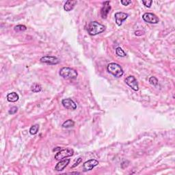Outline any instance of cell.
<instances>
[{"label": "cell", "mask_w": 175, "mask_h": 175, "mask_svg": "<svg viewBox=\"0 0 175 175\" xmlns=\"http://www.w3.org/2000/svg\"><path fill=\"white\" fill-rule=\"evenodd\" d=\"M41 62L49 64H57L60 62V60L58 58L55 56H51V55H46L41 58Z\"/></svg>", "instance_id": "obj_8"}, {"label": "cell", "mask_w": 175, "mask_h": 175, "mask_svg": "<svg viewBox=\"0 0 175 175\" xmlns=\"http://www.w3.org/2000/svg\"><path fill=\"white\" fill-rule=\"evenodd\" d=\"M125 82L128 86L131 88L134 91H138L139 86L138 83H137V79L134 76H129L125 79Z\"/></svg>", "instance_id": "obj_6"}, {"label": "cell", "mask_w": 175, "mask_h": 175, "mask_svg": "<svg viewBox=\"0 0 175 175\" xmlns=\"http://www.w3.org/2000/svg\"><path fill=\"white\" fill-rule=\"evenodd\" d=\"M116 54L120 57H126V55H127L126 53L124 52L123 51V49L121 48V47H118V48H116Z\"/></svg>", "instance_id": "obj_18"}, {"label": "cell", "mask_w": 175, "mask_h": 175, "mask_svg": "<svg viewBox=\"0 0 175 175\" xmlns=\"http://www.w3.org/2000/svg\"><path fill=\"white\" fill-rule=\"evenodd\" d=\"M81 161H82V159H81V157L78 158V160H77L76 162H75V163H74V165H73V166H72V168H75V167H76L77 166H78L79 164L81 162Z\"/></svg>", "instance_id": "obj_24"}, {"label": "cell", "mask_w": 175, "mask_h": 175, "mask_svg": "<svg viewBox=\"0 0 175 175\" xmlns=\"http://www.w3.org/2000/svg\"><path fill=\"white\" fill-rule=\"evenodd\" d=\"M31 90L33 92H39L41 91L42 87L41 85H39L38 84H34L31 87Z\"/></svg>", "instance_id": "obj_16"}, {"label": "cell", "mask_w": 175, "mask_h": 175, "mask_svg": "<svg viewBox=\"0 0 175 175\" xmlns=\"http://www.w3.org/2000/svg\"><path fill=\"white\" fill-rule=\"evenodd\" d=\"M78 72L70 67H63L60 71V75L65 79H75L78 78Z\"/></svg>", "instance_id": "obj_3"}, {"label": "cell", "mask_w": 175, "mask_h": 175, "mask_svg": "<svg viewBox=\"0 0 175 175\" xmlns=\"http://www.w3.org/2000/svg\"><path fill=\"white\" fill-rule=\"evenodd\" d=\"M69 162H70L69 159H66V160H61L56 164V166L55 167V170L58 172L62 171L63 170L68 166V164L69 163Z\"/></svg>", "instance_id": "obj_12"}, {"label": "cell", "mask_w": 175, "mask_h": 175, "mask_svg": "<svg viewBox=\"0 0 175 175\" xmlns=\"http://www.w3.org/2000/svg\"><path fill=\"white\" fill-rule=\"evenodd\" d=\"M74 125H75V123H74V121L69 119V120L66 121L64 123L62 124V127L63 128L67 129V128H71V127H74Z\"/></svg>", "instance_id": "obj_15"}, {"label": "cell", "mask_w": 175, "mask_h": 175, "mask_svg": "<svg viewBox=\"0 0 175 175\" xmlns=\"http://www.w3.org/2000/svg\"><path fill=\"white\" fill-rule=\"evenodd\" d=\"M39 130V125L38 124H34V125L31 126L30 129V133L31 135H36L38 133Z\"/></svg>", "instance_id": "obj_17"}, {"label": "cell", "mask_w": 175, "mask_h": 175, "mask_svg": "<svg viewBox=\"0 0 175 175\" xmlns=\"http://www.w3.org/2000/svg\"><path fill=\"white\" fill-rule=\"evenodd\" d=\"M98 164H99V161L96 160H90L86 161L83 165L84 172L91 170L94 167H96Z\"/></svg>", "instance_id": "obj_7"}, {"label": "cell", "mask_w": 175, "mask_h": 175, "mask_svg": "<svg viewBox=\"0 0 175 175\" xmlns=\"http://www.w3.org/2000/svg\"><path fill=\"white\" fill-rule=\"evenodd\" d=\"M142 18L145 22L148 23H150V24H157L160 22V19L159 18L153 13L150 12H146L142 16Z\"/></svg>", "instance_id": "obj_5"}, {"label": "cell", "mask_w": 175, "mask_h": 175, "mask_svg": "<svg viewBox=\"0 0 175 175\" xmlns=\"http://www.w3.org/2000/svg\"><path fill=\"white\" fill-rule=\"evenodd\" d=\"M77 4H78V2L75 1V0H68L64 6V9L67 12L71 11L75 8Z\"/></svg>", "instance_id": "obj_13"}, {"label": "cell", "mask_w": 175, "mask_h": 175, "mask_svg": "<svg viewBox=\"0 0 175 175\" xmlns=\"http://www.w3.org/2000/svg\"><path fill=\"white\" fill-rule=\"evenodd\" d=\"M149 82L151 85H153V86H157L158 84V80L155 77H151L149 79Z\"/></svg>", "instance_id": "obj_20"}, {"label": "cell", "mask_w": 175, "mask_h": 175, "mask_svg": "<svg viewBox=\"0 0 175 175\" xmlns=\"http://www.w3.org/2000/svg\"><path fill=\"white\" fill-rule=\"evenodd\" d=\"M128 17H129L128 14H126V13H124V12H116L114 15L116 23L118 26H121L123 21H125Z\"/></svg>", "instance_id": "obj_9"}, {"label": "cell", "mask_w": 175, "mask_h": 175, "mask_svg": "<svg viewBox=\"0 0 175 175\" xmlns=\"http://www.w3.org/2000/svg\"><path fill=\"white\" fill-rule=\"evenodd\" d=\"M110 2L109 1L105 2L103 3V6L102 7L101 10V15L103 18H106L107 17V15L110 12L111 10V6L110 5Z\"/></svg>", "instance_id": "obj_11"}, {"label": "cell", "mask_w": 175, "mask_h": 175, "mask_svg": "<svg viewBox=\"0 0 175 175\" xmlns=\"http://www.w3.org/2000/svg\"><path fill=\"white\" fill-rule=\"evenodd\" d=\"M62 104L65 108L68 110H75L77 108V104L73 101L68 98V99H64L62 101Z\"/></svg>", "instance_id": "obj_10"}, {"label": "cell", "mask_w": 175, "mask_h": 175, "mask_svg": "<svg viewBox=\"0 0 175 175\" xmlns=\"http://www.w3.org/2000/svg\"><path fill=\"white\" fill-rule=\"evenodd\" d=\"M17 111H18V108L17 107H12L10 108V110L8 111V113H9V114L12 115L17 113Z\"/></svg>", "instance_id": "obj_22"}, {"label": "cell", "mask_w": 175, "mask_h": 175, "mask_svg": "<svg viewBox=\"0 0 175 175\" xmlns=\"http://www.w3.org/2000/svg\"><path fill=\"white\" fill-rule=\"evenodd\" d=\"M121 4L123 5V6H128L129 4H131V1H129V0H122Z\"/></svg>", "instance_id": "obj_23"}, {"label": "cell", "mask_w": 175, "mask_h": 175, "mask_svg": "<svg viewBox=\"0 0 175 175\" xmlns=\"http://www.w3.org/2000/svg\"><path fill=\"white\" fill-rule=\"evenodd\" d=\"M88 32L91 36H96L105 30V26L97 21H92L88 25Z\"/></svg>", "instance_id": "obj_1"}, {"label": "cell", "mask_w": 175, "mask_h": 175, "mask_svg": "<svg viewBox=\"0 0 175 175\" xmlns=\"http://www.w3.org/2000/svg\"><path fill=\"white\" fill-rule=\"evenodd\" d=\"M152 3H153V1H150H150H148V0H147V1L143 0L142 1V4L147 8H150L151 6V5H152Z\"/></svg>", "instance_id": "obj_21"}, {"label": "cell", "mask_w": 175, "mask_h": 175, "mask_svg": "<svg viewBox=\"0 0 175 175\" xmlns=\"http://www.w3.org/2000/svg\"><path fill=\"white\" fill-rule=\"evenodd\" d=\"M14 30L16 31H23L27 30V28H26V26L23 25H18L17 26H15Z\"/></svg>", "instance_id": "obj_19"}, {"label": "cell", "mask_w": 175, "mask_h": 175, "mask_svg": "<svg viewBox=\"0 0 175 175\" xmlns=\"http://www.w3.org/2000/svg\"><path fill=\"white\" fill-rule=\"evenodd\" d=\"M18 99H19V97H18V94L16 93V92H11V93H9L7 95V100L9 102L15 103L16 101H17Z\"/></svg>", "instance_id": "obj_14"}, {"label": "cell", "mask_w": 175, "mask_h": 175, "mask_svg": "<svg viewBox=\"0 0 175 175\" xmlns=\"http://www.w3.org/2000/svg\"><path fill=\"white\" fill-rule=\"evenodd\" d=\"M74 154V150L72 148H67L65 149L60 150L59 152H58L55 155V159L56 160H62L64 159L71 157Z\"/></svg>", "instance_id": "obj_4"}, {"label": "cell", "mask_w": 175, "mask_h": 175, "mask_svg": "<svg viewBox=\"0 0 175 175\" xmlns=\"http://www.w3.org/2000/svg\"><path fill=\"white\" fill-rule=\"evenodd\" d=\"M107 70L109 73L112 74L115 78H121L124 74V71L121 66L118 64L114 62L109 64L107 65Z\"/></svg>", "instance_id": "obj_2"}]
</instances>
